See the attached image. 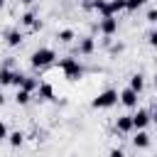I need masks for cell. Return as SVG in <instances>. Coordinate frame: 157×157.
<instances>
[{
  "instance_id": "obj_1",
  "label": "cell",
  "mask_w": 157,
  "mask_h": 157,
  "mask_svg": "<svg viewBox=\"0 0 157 157\" xmlns=\"http://www.w3.org/2000/svg\"><path fill=\"white\" fill-rule=\"evenodd\" d=\"M54 59H56L54 49H49V47H42V49H37V52H32V56H29V64H32L34 69H44V66H49Z\"/></svg>"
},
{
  "instance_id": "obj_28",
  "label": "cell",
  "mask_w": 157,
  "mask_h": 157,
  "mask_svg": "<svg viewBox=\"0 0 157 157\" xmlns=\"http://www.w3.org/2000/svg\"><path fill=\"white\" fill-rule=\"evenodd\" d=\"M20 2H22V5H32L34 0H20Z\"/></svg>"
},
{
  "instance_id": "obj_20",
  "label": "cell",
  "mask_w": 157,
  "mask_h": 157,
  "mask_svg": "<svg viewBox=\"0 0 157 157\" xmlns=\"http://www.w3.org/2000/svg\"><path fill=\"white\" fill-rule=\"evenodd\" d=\"M147 0H125V10H130V12H135V10H140L142 5H145Z\"/></svg>"
},
{
  "instance_id": "obj_6",
  "label": "cell",
  "mask_w": 157,
  "mask_h": 157,
  "mask_svg": "<svg viewBox=\"0 0 157 157\" xmlns=\"http://www.w3.org/2000/svg\"><path fill=\"white\" fill-rule=\"evenodd\" d=\"M137 96H140V93H135L132 88H125V91L118 93V101H120L125 108H135V105H137Z\"/></svg>"
},
{
  "instance_id": "obj_7",
  "label": "cell",
  "mask_w": 157,
  "mask_h": 157,
  "mask_svg": "<svg viewBox=\"0 0 157 157\" xmlns=\"http://www.w3.org/2000/svg\"><path fill=\"white\" fill-rule=\"evenodd\" d=\"M125 10V0H105V10H103V15H118V12H123Z\"/></svg>"
},
{
  "instance_id": "obj_27",
  "label": "cell",
  "mask_w": 157,
  "mask_h": 157,
  "mask_svg": "<svg viewBox=\"0 0 157 157\" xmlns=\"http://www.w3.org/2000/svg\"><path fill=\"white\" fill-rule=\"evenodd\" d=\"M110 52H113V54H115V52H123V44H113V47H110Z\"/></svg>"
},
{
  "instance_id": "obj_13",
  "label": "cell",
  "mask_w": 157,
  "mask_h": 157,
  "mask_svg": "<svg viewBox=\"0 0 157 157\" xmlns=\"http://www.w3.org/2000/svg\"><path fill=\"white\" fill-rule=\"evenodd\" d=\"M83 7H86V10H96V12L103 15V10H105V0H86Z\"/></svg>"
},
{
  "instance_id": "obj_22",
  "label": "cell",
  "mask_w": 157,
  "mask_h": 157,
  "mask_svg": "<svg viewBox=\"0 0 157 157\" xmlns=\"http://www.w3.org/2000/svg\"><path fill=\"white\" fill-rule=\"evenodd\" d=\"M147 22H150V25H155V22H157V10H155V7H150V10H147Z\"/></svg>"
},
{
  "instance_id": "obj_14",
  "label": "cell",
  "mask_w": 157,
  "mask_h": 157,
  "mask_svg": "<svg viewBox=\"0 0 157 157\" xmlns=\"http://www.w3.org/2000/svg\"><path fill=\"white\" fill-rule=\"evenodd\" d=\"M12 76H15V71L7 69V66H2L0 69V86H10L12 83Z\"/></svg>"
},
{
  "instance_id": "obj_24",
  "label": "cell",
  "mask_w": 157,
  "mask_h": 157,
  "mask_svg": "<svg viewBox=\"0 0 157 157\" xmlns=\"http://www.w3.org/2000/svg\"><path fill=\"white\" fill-rule=\"evenodd\" d=\"M22 78H25V76L15 71V76H12V86H17V88H20V83H22Z\"/></svg>"
},
{
  "instance_id": "obj_9",
  "label": "cell",
  "mask_w": 157,
  "mask_h": 157,
  "mask_svg": "<svg viewBox=\"0 0 157 157\" xmlns=\"http://www.w3.org/2000/svg\"><path fill=\"white\" fill-rule=\"evenodd\" d=\"M132 145H135L137 150H142V147H150V132H147V130H137V135L132 137Z\"/></svg>"
},
{
  "instance_id": "obj_17",
  "label": "cell",
  "mask_w": 157,
  "mask_h": 157,
  "mask_svg": "<svg viewBox=\"0 0 157 157\" xmlns=\"http://www.w3.org/2000/svg\"><path fill=\"white\" fill-rule=\"evenodd\" d=\"M37 86H39V78H29V76H25L22 83H20V88H25V91H29V93H32Z\"/></svg>"
},
{
  "instance_id": "obj_10",
  "label": "cell",
  "mask_w": 157,
  "mask_h": 157,
  "mask_svg": "<svg viewBox=\"0 0 157 157\" xmlns=\"http://www.w3.org/2000/svg\"><path fill=\"white\" fill-rule=\"evenodd\" d=\"M93 49H96V39L93 37H83L78 42V54H91Z\"/></svg>"
},
{
  "instance_id": "obj_4",
  "label": "cell",
  "mask_w": 157,
  "mask_h": 157,
  "mask_svg": "<svg viewBox=\"0 0 157 157\" xmlns=\"http://www.w3.org/2000/svg\"><path fill=\"white\" fill-rule=\"evenodd\" d=\"M98 29L103 32V37H113V34L118 32V17H113V15H103L101 22H98Z\"/></svg>"
},
{
  "instance_id": "obj_26",
  "label": "cell",
  "mask_w": 157,
  "mask_h": 157,
  "mask_svg": "<svg viewBox=\"0 0 157 157\" xmlns=\"http://www.w3.org/2000/svg\"><path fill=\"white\" fill-rule=\"evenodd\" d=\"M147 42L155 47V44H157V32H150V34H147Z\"/></svg>"
},
{
  "instance_id": "obj_11",
  "label": "cell",
  "mask_w": 157,
  "mask_h": 157,
  "mask_svg": "<svg viewBox=\"0 0 157 157\" xmlns=\"http://www.w3.org/2000/svg\"><path fill=\"white\" fill-rule=\"evenodd\" d=\"M115 130H118V132H130V130H132V120H130V115H120V118L115 120Z\"/></svg>"
},
{
  "instance_id": "obj_3",
  "label": "cell",
  "mask_w": 157,
  "mask_h": 157,
  "mask_svg": "<svg viewBox=\"0 0 157 157\" xmlns=\"http://www.w3.org/2000/svg\"><path fill=\"white\" fill-rule=\"evenodd\" d=\"M115 103H118V91H113V88H108V91L98 93V96L91 101V105H93V108H113Z\"/></svg>"
},
{
  "instance_id": "obj_21",
  "label": "cell",
  "mask_w": 157,
  "mask_h": 157,
  "mask_svg": "<svg viewBox=\"0 0 157 157\" xmlns=\"http://www.w3.org/2000/svg\"><path fill=\"white\" fill-rule=\"evenodd\" d=\"M34 20H37V17H34V12H25V15H22V20H20V22H22V25H25V27H32V22H34Z\"/></svg>"
},
{
  "instance_id": "obj_18",
  "label": "cell",
  "mask_w": 157,
  "mask_h": 157,
  "mask_svg": "<svg viewBox=\"0 0 157 157\" xmlns=\"http://www.w3.org/2000/svg\"><path fill=\"white\" fill-rule=\"evenodd\" d=\"M7 140H10L12 147H20V145L25 142V135H22L20 130H15V132H7Z\"/></svg>"
},
{
  "instance_id": "obj_16",
  "label": "cell",
  "mask_w": 157,
  "mask_h": 157,
  "mask_svg": "<svg viewBox=\"0 0 157 157\" xmlns=\"http://www.w3.org/2000/svg\"><path fill=\"white\" fill-rule=\"evenodd\" d=\"M74 37H76V34H74V29H61V32L56 34V39H59L61 44H71V42H74Z\"/></svg>"
},
{
  "instance_id": "obj_23",
  "label": "cell",
  "mask_w": 157,
  "mask_h": 157,
  "mask_svg": "<svg viewBox=\"0 0 157 157\" xmlns=\"http://www.w3.org/2000/svg\"><path fill=\"white\" fill-rule=\"evenodd\" d=\"M108 157H125V152H123L120 147H113V150L108 152Z\"/></svg>"
},
{
  "instance_id": "obj_12",
  "label": "cell",
  "mask_w": 157,
  "mask_h": 157,
  "mask_svg": "<svg viewBox=\"0 0 157 157\" xmlns=\"http://www.w3.org/2000/svg\"><path fill=\"white\" fill-rule=\"evenodd\" d=\"M128 88H132L135 93H140V91L145 88V76H142V74H132V76H130V86H128Z\"/></svg>"
},
{
  "instance_id": "obj_8",
  "label": "cell",
  "mask_w": 157,
  "mask_h": 157,
  "mask_svg": "<svg viewBox=\"0 0 157 157\" xmlns=\"http://www.w3.org/2000/svg\"><path fill=\"white\" fill-rule=\"evenodd\" d=\"M5 42H7V47H20L22 44V32L20 29H7L5 32Z\"/></svg>"
},
{
  "instance_id": "obj_15",
  "label": "cell",
  "mask_w": 157,
  "mask_h": 157,
  "mask_svg": "<svg viewBox=\"0 0 157 157\" xmlns=\"http://www.w3.org/2000/svg\"><path fill=\"white\" fill-rule=\"evenodd\" d=\"M37 88H39V98H44V101H52L54 98V88L49 83H39Z\"/></svg>"
},
{
  "instance_id": "obj_5",
  "label": "cell",
  "mask_w": 157,
  "mask_h": 157,
  "mask_svg": "<svg viewBox=\"0 0 157 157\" xmlns=\"http://www.w3.org/2000/svg\"><path fill=\"white\" fill-rule=\"evenodd\" d=\"M130 120H132V130H145V128L150 125V120H152V113L145 110V108H140L137 113L130 115Z\"/></svg>"
},
{
  "instance_id": "obj_29",
  "label": "cell",
  "mask_w": 157,
  "mask_h": 157,
  "mask_svg": "<svg viewBox=\"0 0 157 157\" xmlns=\"http://www.w3.org/2000/svg\"><path fill=\"white\" fill-rule=\"evenodd\" d=\"M2 103H5V96H2V93H0V105H2Z\"/></svg>"
},
{
  "instance_id": "obj_2",
  "label": "cell",
  "mask_w": 157,
  "mask_h": 157,
  "mask_svg": "<svg viewBox=\"0 0 157 157\" xmlns=\"http://www.w3.org/2000/svg\"><path fill=\"white\" fill-rule=\"evenodd\" d=\"M59 66H61V71H64V76H66L69 81H78V78L83 76V66H81L76 59H71V56L61 59V61H59Z\"/></svg>"
},
{
  "instance_id": "obj_25",
  "label": "cell",
  "mask_w": 157,
  "mask_h": 157,
  "mask_svg": "<svg viewBox=\"0 0 157 157\" xmlns=\"http://www.w3.org/2000/svg\"><path fill=\"white\" fill-rule=\"evenodd\" d=\"M0 140H7V125L0 120Z\"/></svg>"
},
{
  "instance_id": "obj_19",
  "label": "cell",
  "mask_w": 157,
  "mask_h": 157,
  "mask_svg": "<svg viewBox=\"0 0 157 157\" xmlns=\"http://www.w3.org/2000/svg\"><path fill=\"white\" fill-rule=\"evenodd\" d=\"M29 98H32V93H29V91H25V88H20V91H17V96H15V101H17L20 105H27V103H29Z\"/></svg>"
},
{
  "instance_id": "obj_30",
  "label": "cell",
  "mask_w": 157,
  "mask_h": 157,
  "mask_svg": "<svg viewBox=\"0 0 157 157\" xmlns=\"http://www.w3.org/2000/svg\"><path fill=\"white\" fill-rule=\"evenodd\" d=\"M2 7H5V0H0V10H2Z\"/></svg>"
}]
</instances>
